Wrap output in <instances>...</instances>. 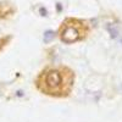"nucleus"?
Instances as JSON below:
<instances>
[{
    "label": "nucleus",
    "mask_w": 122,
    "mask_h": 122,
    "mask_svg": "<svg viewBox=\"0 0 122 122\" xmlns=\"http://www.w3.org/2000/svg\"><path fill=\"white\" fill-rule=\"evenodd\" d=\"M10 40H11V37H10V36H6V37H1V38H0V53H1L3 50L7 46V44L10 43Z\"/></svg>",
    "instance_id": "4"
},
{
    "label": "nucleus",
    "mask_w": 122,
    "mask_h": 122,
    "mask_svg": "<svg viewBox=\"0 0 122 122\" xmlns=\"http://www.w3.org/2000/svg\"><path fill=\"white\" fill-rule=\"evenodd\" d=\"M76 75L67 66L46 67L38 73L34 84L39 93L44 95L65 99L72 93Z\"/></svg>",
    "instance_id": "1"
},
{
    "label": "nucleus",
    "mask_w": 122,
    "mask_h": 122,
    "mask_svg": "<svg viewBox=\"0 0 122 122\" xmlns=\"http://www.w3.org/2000/svg\"><path fill=\"white\" fill-rule=\"evenodd\" d=\"M90 33V27L87 21L81 18L68 17L61 22L57 36L65 44H75L84 40Z\"/></svg>",
    "instance_id": "2"
},
{
    "label": "nucleus",
    "mask_w": 122,
    "mask_h": 122,
    "mask_svg": "<svg viewBox=\"0 0 122 122\" xmlns=\"http://www.w3.org/2000/svg\"><path fill=\"white\" fill-rule=\"evenodd\" d=\"M16 12V7L10 1H0V20H7Z\"/></svg>",
    "instance_id": "3"
}]
</instances>
